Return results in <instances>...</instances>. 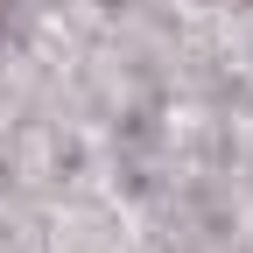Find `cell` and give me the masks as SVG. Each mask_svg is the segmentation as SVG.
Wrapping results in <instances>:
<instances>
[{"label":"cell","instance_id":"obj_1","mask_svg":"<svg viewBox=\"0 0 253 253\" xmlns=\"http://www.w3.org/2000/svg\"><path fill=\"white\" fill-rule=\"evenodd\" d=\"M7 7H14V0H0V21H7Z\"/></svg>","mask_w":253,"mask_h":253}]
</instances>
